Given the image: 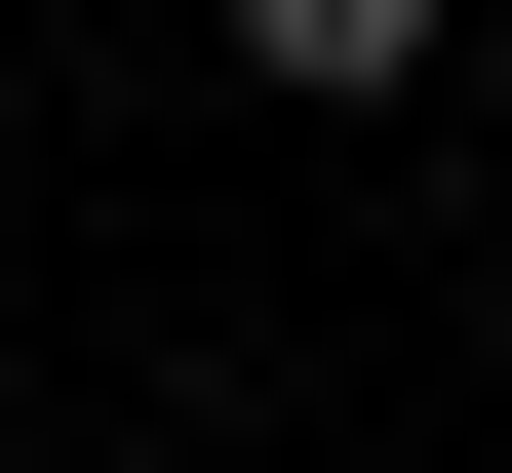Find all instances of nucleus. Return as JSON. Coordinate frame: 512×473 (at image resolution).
Segmentation results:
<instances>
[{"label":"nucleus","mask_w":512,"mask_h":473,"mask_svg":"<svg viewBox=\"0 0 512 473\" xmlns=\"http://www.w3.org/2000/svg\"><path fill=\"white\" fill-rule=\"evenodd\" d=\"M237 79H316V119H394V79H434V0H237Z\"/></svg>","instance_id":"1"}]
</instances>
